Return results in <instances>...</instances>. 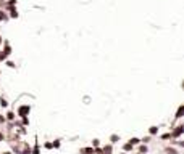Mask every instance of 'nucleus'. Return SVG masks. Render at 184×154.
<instances>
[{
	"instance_id": "nucleus-1",
	"label": "nucleus",
	"mask_w": 184,
	"mask_h": 154,
	"mask_svg": "<svg viewBox=\"0 0 184 154\" xmlns=\"http://www.w3.org/2000/svg\"><path fill=\"white\" fill-rule=\"evenodd\" d=\"M168 154H176V151H174V149H168Z\"/></svg>"
}]
</instances>
